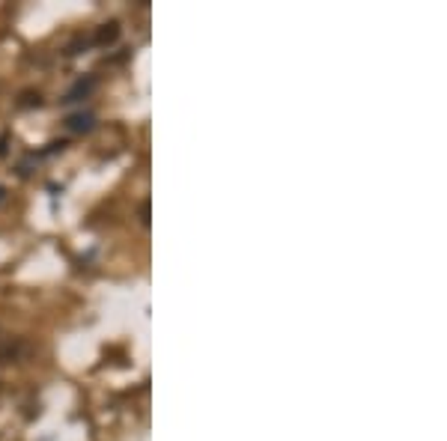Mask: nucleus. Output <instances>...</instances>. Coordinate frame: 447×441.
Wrapping results in <instances>:
<instances>
[{
	"label": "nucleus",
	"instance_id": "nucleus-1",
	"mask_svg": "<svg viewBox=\"0 0 447 441\" xmlns=\"http://www.w3.org/2000/svg\"><path fill=\"white\" fill-rule=\"evenodd\" d=\"M120 33H122L120 21H105V24H98V27H96L93 42L98 45V48H111V45H113L116 39H120Z\"/></svg>",
	"mask_w": 447,
	"mask_h": 441
},
{
	"label": "nucleus",
	"instance_id": "nucleus-2",
	"mask_svg": "<svg viewBox=\"0 0 447 441\" xmlns=\"http://www.w3.org/2000/svg\"><path fill=\"white\" fill-rule=\"evenodd\" d=\"M96 89V75H87V78H80L75 87L69 89V96H66V102H80V98H87L89 93Z\"/></svg>",
	"mask_w": 447,
	"mask_h": 441
},
{
	"label": "nucleus",
	"instance_id": "nucleus-3",
	"mask_svg": "<svg viewBox=\"0 0 447 441\" xmlns=\"http://www.w3.org/2000/svg\"><path fill=\"white\" fill-rule=\"evenodd\" d=\"M93 125H96V116H93V114H84V111H80V114H72L69 120H66V129L75 131V134H84V131L93 129Z\"/></svg>",
	"mask_w": 447,
	"mask_h": 441
},
{
	"label": "nucleus",
	"instance_id": "nucleus-4",
	"mask_svg": "<svg viewBox=\"0 0 447 441\" xmlns=\"http://www.w3.org/2000/svg\"><path fill=\"white\" fill-rule=\"evenodd\" d=\"M24 352V343L21 340H6V343H0V364H12L18 361Z\"/></svg>",
	"mask_w": 447,
	"mask_h": 441
},
{
	"label": "nucleus",
	"instance_id": "nucleus-5",
	"mask_svg": "<svg viewBox=\"0 0 447 441\" xmlns=\"http://www.w3.org/2000/svg\"><path fill=\"white\" fill-rule=\"evenodd\" d=\"M42 105V96L33 93V89H24L21 98H18V107H39Z\"/></svg>",
	"mask_w": 447,
	"mask_h": 441
},
{
	"label": "nucleus",
	"instance_id": "nucleus-6",
	"mask_svg": "<svg viewBox=\"0 0 447 441\" xmlns=\"http://www.w3.org/2000/svg\"><path fill=\"white\" fill-rule=\"evenodd\" d=\"M140 218H143V224H149V203L140 206Z\"/></svg>",
	"mask_w": 447,
	"mask_h": 441
},
{
	"label": "nucleus",
	"instance_id": "nucleus-7",
	"mask_svg": "<svg viewBox=\"0 0 447 441\" xmlns=\"http://www.w3.org/2000/svg\"><path fill=\"white\" fill-rule=\"evenodd\" d=\"M6 140H9V138H6V134H3V138H0V158L6 155Z\"/></svg>",
	"mask_w": 447,
	"mask_h": 441
},
{
	"label": "nucleus",
	"instance_id": "nucleus-8",
	"mask_svg": "<svg viewBox=\"0 0 447 441\" xmlns=\"http://www.w3.org/2000/svg\"><path fill=\"white\" fill-rule=\"evenodd\" d=\"M3 194H6V188H3V185H0V200H3Z\"/></svg>",
	"mask_w": 447,
	"mask_h": 441
}]
</instances>
